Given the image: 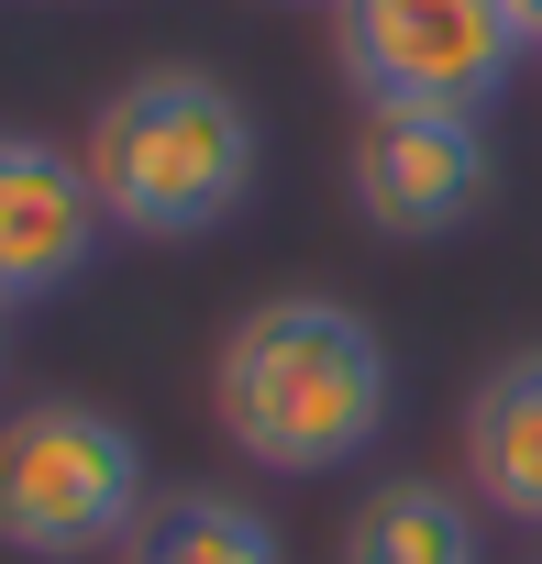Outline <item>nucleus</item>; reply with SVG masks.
<instances>
[{"instance_id":"7ed1b4c3","label":"nucleus","mask_w":542,"mask_h":564,"mask_svg":"<svg viewBox=\"0 0 542 564\" xmlns=\"http://www.w3.org/2000/svg\"><path fill=\"white\" fill-rule=\"evenodd\" d=\"M155 509V454L100 399H34L0 421V542L34 564L122 553V531Z\"/></svg>"},{"instance_id":"f03ea898","label":"nucleus","mask_w":542,"mask_h":564,"mask_svg":"<svg viewBox=\"0 0 542 564\" xmlns=\"http://www.w3.org/2000/svg\"><path fill=\"white\" fill-rule=\"evenodd\" d=\"M78 166H89L111 232L199 243V232H221V221L254 199L265 133H254V111H243L232 78H210V67H133V78L89 111Z\"/></svg>"},{"instance_id":"9b49d317","label":"nucleus","mask_w":542,"mask_h":564,"mask_svg":"<svg viewBox=\"0 0 542 564\" xmlns=\"http://www.w3.org/2000/svg\"><path fill=\"white\" fill-rule=\"evenodd\" d=\"M0 366H12V311H0Z\"/></svg>"},{"instance_id":"39448f33","label":"nucleus","mask_w":542,"mask_h":564,"mask_svg":"<svg viewBox=\"0 0 542 564\" xmlns=\"http://www.w3.org/2000/svg\"><path fill=\"white\" fill-rule=\"evenodd\" d=\"M355 210L388 243H443L498 199V144L487 111H432V100H366L355 155H344Z\"/></svg>"},{"instance_id":"6e6552de","label":"nucleus","mask_w":542,"mask_h":564,"mask_svg":"<svg viewBox=\"0 0 542 564\" xmlns=\"http://www.w3.org/2000/svg\"><path fill=\"white\" fill-rule=\"evenodd\" d=\"M333 564H487V531H476V487H443V476H388L377 498H355Z\"/></svg>"},{"instance_id":"20e7f679","label":"nucleus","mask_w":542,"mask_h":564,"mask_svg":"<svg viewBox=\"0 0 542 564\" xmlns=\"http://www.w3.org/2000/svg\"><path fill=\"white\" fill-rule=\"evenodd\" d=\"M333 23H344V78L366 100L487 111L531 56L520 0H333Z\"/></svg>"},{"instance_id":"423d86ee","label":"nucleus","mask_w":542,"mask_h":564,"mask_svg":"<svg viewBox=\"0 0 542 564\" xmlns=\"http://www.w3.org/2000/svg\"><path fill=\"white\" fill-rule=\"evenodd\" d=\"M100 232H111V210H100L78 144L0 133V311H34V300L78 289Z\"/></svg>"},{"instance_id":"f8f14e48","label":"nucleus","mask_w":542,"mask_h":564,"mask_svg":"<svg viewBox=\"0 0 542 564\" xmlns=\"http://www.w3.org/2000/svg\"><path fill=\"white\" fill-rule=\"evenodd\" d=\"M531 564H542V553H531Z\"/></svg>"},{"instance_id":"f257e3e1","label":"nucleus","mask_w":542,"mask_h":564,"mask_svg":"<svg viewBox=\"0 0 542 564\" xmlns=\"http://www.w3.org/2000/svg\"><path fill=\"white\" fill-rule=\"evenodd\" d=\"M399 410V355L355 300H254L210 355V421L265 476H344Z\"/></svg>"},{"instance_id":"0eeeda50","label":"nucleus","mask_w":542,"mask_h":564,"mask_svg":"<svg viewBox=\"0 0 542 564\" xmlns=\"http://www.w3.org/2000/svg\"><path fill=\"white\" fill-rule=\"evenodd\" d=\"M465 487H476L498 520L542 531V344L498 355V366L465 388Z\"/></svg>"},{"instance_id":"1a4fd4ad","label":"nucleus","mask_w":542,"mask_h":564,"mask_svg":"<svg viewBox=\"0 0 542 564\" xmlns=\"http://www.w3.org/2000/svg\"><path fill=\"white\" fill-rule=\"evenodd\" d=\"M111 564H289V542L232 487H155V509L122 531Z\"/></svg>"},{"instance_id":"9d476101","label":"nucleus","mask_w":542,"mask_h":564,"mask_svg":"<svg viewBox=\"0 0 542 564\" xmlns=\"http://www.w3.org/2000/svg\"><path fill=\"white\" fill-rule=\"evenodd\" d=\"M520 34H531V45H542V0H520Z\"/></svg>"}]
</instances>
